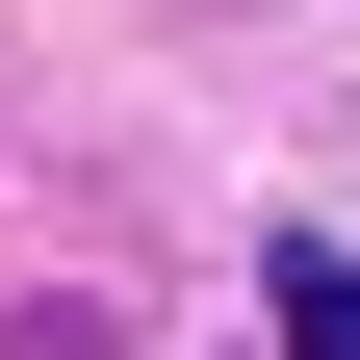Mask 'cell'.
Segmentation results:
<instances>
[{
  "label": "cell",
  "instance_id": "7a4b0ae2",
  "mask_svg": "<svg viewBox=\"0 0 360 360\" xmlns=\"http://www.w3.org/2000/svg\"><path fill=\"white\" fill-rule=\"evenodd\" d=\"M0 360H103V309H0Z\"/></svg>",
  "mask_w": 360,
  "mask_h": 360
},
{
  "label": "cell",
  "instance_id": "6da1fadb",
  "mask_svg": "<svg viewBox=\"0 0 360 360\" xmlns=\"http://www.w3.org/2000/svg\"><path fill=\"white\" fill-rule=\"evenodd\" d=\"M283 360H360V257H283Z\"/></svg>",
  "mask_w": 360,
  "mask_h": 360
}]
</instances>
